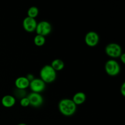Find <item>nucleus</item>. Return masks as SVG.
<instances>
[{"label":"nucleus","instance_id":"9","mask_svg":"<svg viewBox=\"0 0 125 125\" xmlns=\"http://www.w3.org/2000/svg\"><path fill=\"white\" fill-rule=\"evenodd\" d=\"M37 24V22L35 18L26 17L24 18L23 21V29L28 32H32L35 31Z\"/></svg>","mask_w":125,"mask_h":125},{"label":"nucleus","instance_id":"18","mask_svg":"<svg viewBox=\"0 0 125 125\" xmlns=\"http://www.w3.org/2000/svg\"><path fill=\"white\" fill-rule=\"evenodd\" d=\"M120 92L122 96H125V83H123L120 87Z\"/></svg>","mask_w":125,"mask_h":125},{"label":"nucleus","instance_id":"5","mask_svg":"<svg viewBox=\"0 0 125 125\" xmlns=\"http://www.w3.org/2000/svg\"><path fill=\"white\" fill-rule=\"evenodd\" d=\"M37 35H42L45 37L46 35H48L52 31V26L47 21H42L37 24L36 29H35Z\"/></svg>","mask_w":125,"mask_h":125},{"label":"nucleus","instance_id":"1","mask_svg":"<svg viewBox=\"0 0 125 125\" xmlns=\"http://www.w3.org/2000/svg\"><path fill=\"white\" fill-rule=\"evenodd\" d=\"M58 108L59 112L63 115L70 117L75 114L77 110V106L72 99L63 98L59 103Z\"/></svg>","mask_w":125,"mask_h":125},{"label":"nucleus","instance_id":"11","mask_svg":"<svg viewBox=\"0 0 125 125\" xmlns=\"http://www.w3.org/2000/svg\"><path fill=\"white\" fill-rule=\"evenodd\" d=\"M16 103V99L11 95H6L1 99V104L6 108L12 107Z\"/></svg>","mask_w":125,"mask_h":125},{"label":"nucleus","instance_id":"21","mask_svg":"<svg viewBox=\"0 0 125 125\" xmlns=\"http://www.w3.org/2000/svg\"><path fill=\"white\" fill-rule=\"evenodd\" d=\"M17 125H27L25 124V123H20V124H18Z\"/></svg>","mask_w":125,"mask_h":125},{"label":"nucleus","instance_id":"2","mask_svg":"<svg viewBox=\"0 0 125 125\" xmlns=\"http://www.w3.org/2000/svg\"><path fill=\"white\" fill-rule=\"evenodd\" d=\"M57 78L56 72L50 65H45L40 71V78L45 83L50 84L56 80Z\"/></svg>","mask_w":125,"mask_h":125},{"label":"nucleus","instance_id":"6","mask_svg":"<svg viewBox=\"0 0 125 125\" xmlns=\"http://www.w3.org/2000/svg\"><path fill=\"white\" fill-rule=\"evenodd\" d=\"M29 87L32 92L40 94L45 90L46 84L40 78H34L29 83Z\"/></svg>","mask_w":125,"mask_h":125},{"label":"nucleus","instance_id":"7","mask_svg":"<svg viewBox=\"0 0 125 125\" xmlns=\"http://www.w3.org/2000/svg\"><path fill=\"white\" fill-rule=\"evenodd\" d=\"M27 98L29 101L31 106L34 107H39L43 103V98L40 94L31 92L28 94Z\"/></svg>","mask_w":125,"mask_h":125},{"label":"nucleus","instance_id":"3","mask_svg":"<svg viewBox=\"0 0 125 125\" xmlns=\"http://www.w3.org/2000/svg\"><path fill=\"white\" fill-rule=\"evenodd\" d=\"M104 69L106 73L111 76L118 75L121 70L120 65L115 59H109L106 62Z\"/></svg>","mask_w":125,"mask_h":125},{"label":"nucleus","instance_id":"17","mask_svg":"<svg viewBox=\"0 0 125 125\" xmlns=\"http://www.w3.org/2000/svg\"><path fill=\"white\" fill-rule=\"evenodd\" d=\"M20 104L21 106H22V107H28V106H30L29 100H28V98H27V96L21 99L20 101Z\"/></svg>","mask_w":125,"mask_h":125},{"label":"nucleus","instance_id":"8","mask_svg":"<svg viewBox=\"0 0 125 125\" xmlns=\"http://www.w3.org/2000/svg\"><path fill=\"white\" fill-rule=\"evenodd\" d=\"M84 41L87 46L90 47H94L98 44L100 37L96 32L90 31L85 34Z\"/></svg>","mask_w":125,"mask_h":125},{"label":"nucleus","instance_id":"12","mask_svg":"<svg viewBox=\"0 0 125 125\" xmlns=\"http://www.w3.org/2000/svg\"><path fill=\"white\" fill-rule=\"evenodd\" d=\"M86 99L87 96L85 93L83 92H79L76 93L73 95L72 101L76 106H78V105L83 104V103H84L85 101H86Z\"/></svg>","mask_w":125,"mask_h":125},{"label":"nucleus","instance_id":"14","mask_svg":"<svg viewBox=\"0 0 125 125\" xmlns=\"http://www.w3.org/2000/svg\"><path fill=\"white\" fill-rule=\"evenodd\" d=\"M39 10L35 6H32V7H29V9L28 10L27 12V14H28V17H30V18H35L39 15Z\"/></svg>","mask_w":125,"mask_h":125},{"label":"nucleus","instance_id":"16","mask_svg":"<svg viewBox=\"0 0 125 125\" xmlns=\"http://www.w3.org/2000/svg\"><path fill=\"white\" fill-rule=\"evenodd\" d=\"M14 94L16 96V97H18L20 98V100L23 98L26 97V91L25 90H21V89H16V90L14 91Z\"/></svg>","mask_w":125,"mask_h":125},{"label":"nucleus","instance_id":"13","mask_svg":"<svg viewBox=\"0 0 125 125\" xmlns=\"http://www.w3.org/2000/svg\"><path fill=\"white\" fill-rule=\"evenodd\" d=\"M50 65L56 72H58L63 69L65 67V63L62 60L60 59H55L51 62Z\"/></svg>","mask_w":125,"mask_h":125},{"label":"nucleus","instance_id":"15","mask_svg":"<svg viewBox=\"0 0 125 125\" xmlns=\"http://www.w3.org/2000/svg\"><path fill=\"white\" fill-rule=\"evenodd\" d=\"M46 42L45 37L37 34L34 38V43L37 46H42Z\"/></svg>","mask_w":125,"mask_h":125},{"label":"nucleus","instance_id":"19","mask_svg":"<svg viewBox=\"0 0 125 125\" xmlns=\"http://www.w3.org/2000/svg\"><path fill=\"white\" fill-rule=\"evenodd\" d=\"M26 77L27 79L29 80V82H31V81H32L33 79L35 78H34V76L32 74H31V73H28V74H27L26 76Z\"/></svg>","mask_w":125,"mask_h":125},{"label":"nucleus","instance_id":"20","mask_svg":"<svg viewBox=\"0 0 125 125\" xmlns=\"http://www.w3.org/2000/svg\"><path fill=\"white\" fill-rule=\"evenodd\" d=\"M119 57L120 58L121 62H122V63H123V64H125V53H122V54L120 55V56Z\"/></svg>","mask_w":125,"mask_h":125},{"label":"nucleus","instance_id":"10","mask_svg":"<svg viewBox=\"0 0 125 125\" xmlns=\"http://www.w3.org/2000/svg\"><path fill=\"white\" fill-rule=\"evenodd\" d=\"M29 83L30 82L26 76H20L15 81V85L16 87V89L25 90L27 88L29 87Z\"/></svg>","mask_w":125,"mask_h":125},{"label":"nucleus","instance_id":"4","mask_svg":"<svg viewBox=\"0 0 125 125\" xmlns=\"http://www.w3.org/2000/svg\"><path fill=\"white\" fill-rule=\"evenodd\" d=\"M105 52L109 57L111 58H118L122 52V49L120 45L116 43H110L105 47Z\"/></svg>","mask_w":125,"mask_h":125}]
</instances>
